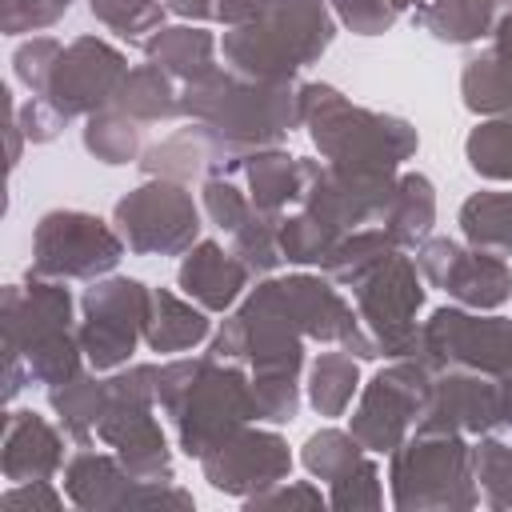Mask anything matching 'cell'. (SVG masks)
Instances as JSON below:
<instances>
[{"instance_id": "obj_1", "label": "cell", "mask_w": 512, "mask_h": 512, "mask_svg": "<svg viewBox=\"0 0 512 512\" xmlns=\"http://www.w3.org/2000/svg\"><path fill=\"white\" fill-rule=\"evenodd\" d=\"M180 116L200 124L212 140L208 176H232L244 156L280 148V140L300 128V84H260L216 68L180 88Z\"/></svg>"}, {"instance_id": "obj_2", "label": "cell", "mask_w": 512, "mask_h": 512, "mask_svg": "<svg viewBox=\"0 0 512 512\" xmlns=\"http://www.w3.org/2000/svg\"><path fill=\"white\" fill-rule=\"evenodd\" d=\"M156 396L164 416L176 428L184 456L200 460L224 436L256 420L252 376L244 364H228L216 356H184L160 364Z\"/></svg>"}, {"instance_id": "obj_3", "label": "cell", "mask_w": 512, "mask_h": 512, "mask_svg": "<svg viewBox=\"0 0 512 512\" xmlns=\"http://www.w3.org/2000/svg\"><path fill=\"white\" fill-rule=\"evenodd\" d=\"M300 124L308 128L324 164L356 176H400V164L416 156L420 136L408 120L352 104L332 84H300Z\"/></svg>"}, {"instance_id": "obj_4", "label": "cell", "mask_w": 512, "mask_h": 512, "mask_svg": "<svg viewBox=\"0 0 512 512\" xmlns=\"http://www.w3.org/2000/svg\"><path fill=\"white\" fill-rule=\"evenodd\" d=\"M336 40V16L328 0H272L252 20L224 28L220 52L228 72L260 84L296 80L304 64H316Z\"/></svg>"}, {"instance_id": "obj_5", "label": "cell", "mask_w": 512, "mask_h": 512, "mask_svg": "<svg viewBox=\"0 0 512 512\" xmlns=\"http://www.w3.org/2000/svg\"><path fill=\"white\" fill-rule=\"evenodd\" d=\"M4 352L24 356L36 384H64L84 372L80 332L72 324V296L60 280L28 276V284H8L0 300Z\"/></svg>"}, {"instance_id": "obj_6", "label": "cell", "mask_w": 512, "mask_h": 512, "mask_svg": "<svg viewBox=\"0 0 512 512\" xmlns=\"http://www.w3.org/2000/svg\"><path fill=\"white\" fill-rule=\"evenodd\" d=\"M388 480L400 512H460L480 504L472 444L460 432H412L392 452Z\"/></svg>"}, {"instance_id": "obj_7", "label": "cell", "mask_w": 512, "mask_h": 512, "mask_svg": "<svg viewBox=\"0 0 512 512\" xmlns=\"http://www.w3.org/2000/svg\"><path fill=\"white\" fill-rule=\"evenodd\" d=\"M156 376L160 364H124L108 376V404L100 420V440L120 456L136 480H172V448L156 424Z\"/></svg>"}, {"instance_id": "obj_8", "label": "cell", "mask_w": 512, "mask_h": 512, "mask_svg": "<svg viewBox=\"0 0 512 512\" xmlns=\"http://www.w3.org/2000/svg\"><path fill=\"white\" fill-rule=\"evenodd\" d=\"M124 236L116 224L80 208H52L36 220L28 276L44 280H100L124 260Z\"/></svg>"}, {"instance_id": "obj_9", "label": "cell", "mask_w": 512, "mask_h": 512, "mask_svg": "<svg viewBox=\"0 0 512 512\" xmlns=\"http://www.w3.org/2000/svg\"><path fill=\"white\" fill-rule=\"evenodd\" d=\"M148 308H152V288L132 276L108 272L100 280H88V288L80 292V324H76L88 368L96 372L124 368L136 344L144 340Z\"/></svg>"}, {"instance_id": "obj_10", "label": "cell", "mask_w": 512, "mask_h": 512, "mask_svg": "<svg viewBox=\"0 0 512 512\" xmlns=\"http://www.w3.org/2000/svg\"><path fill=\"white\" fill-rule=\"evenodd\" d=\"M112 224L136 256H184L200 240V208L180 180L148 176L112 208Z\"/></svg>"}, {"instance_id": "obj_11", "label": "cell", "mask_w": 512, "mask_h": 512, "mask_svg": "<svg viewBox=\"0 0 512 512\" xmlns=\"http://www.w3.org/2000/svg\"><path fill=\"white\" fill-rule=\"evenodd\" d=\"M352 308L364 324V332L376 344V356L404 360L420 356V308H424V276L412 256L396 252L388 264H380L364 284L352 288Z\"/></svg>"}, {"instance_id": "obj_12", "label": "cell", "mask_w": 512, "mask_h": 512, "mask_svg": "<svg viewBox=\"0 0 512 512\" xmlns=\"http://www.w3.org/2000/svg\"><path fill=\"white\" fill-rule=\"evenodd\" d=\"M432 368L420 356H404V360H388L364 388L360 400L352 408V424L348 432L368 448V452H396L424 408L428 384H432Z\"/></svg>"}, {"instance_id": "obj_13", "label": "cell", "mask_w": 512, "mask_h": 512, "mask_svg": "<svg viewBox=\"0 0 512 512\" xmlns=\"http://www.w3.org/2000/svg\"><path fill=\"white\" fill-rule=\"evenodd\" d=\"M420 360L432 372L468 368L484 376H504L512 368V320L444 304L420 324Z\"/></svg>"}, {"instance_id": "obj_14", "label": "cell", "mask_w": 512, "mask_h": 512, "mask_svg": "<svg viewBox=\"0 0 512 512\" xmlns=\"http://www.w3.org/2000/svg\"><path fill=\"white\" fill-rule=\"evenodd\" d=\"M124 76H128V60L116 44H108L100 36H76L64 44V52L48 76L44 100L68 120L92 116L112 104Z\"/></svg>"}, {"instance_id": "obj_15", "label": "cell", "mask_w": 512, "mask_h": 512, "mask_svg": "<svg viewBox=\"0 0 512 512\" xmlns=\"http://www.w3.org/2000/svg\"><path fill=\"white\" fill-rule=\"evenodd\" d=\"M200 472L204 480L224 492V496H256L280 480H288L292 472V452H288V440L272 428H236L232 436H224L212 452L200 456Z\"/></svg>"}, {"instance_id": "obj_16", "label": "cell", "mask_w": 512, "mask_h": 512, "mask_svg": "<svg viewBox=\"0 0 512 512\" xmlns=\"http://www.w3.org/2000/svg\"><path fill=\"white\" fill-rule=\"evenodd\" d=\"M300 164H304L300 208H308L312 216H320L324 224H332L340 232L384 220L396 176H356V172L332 168L324 160H304V156H300Z\"/></svg>"}, {"instance_id": "obj_17", "label": "cell", "mask_w": 512, "mask_h": 512, "mask_svg": "<svg viewBox=\"0 0 512 512\" xmlns=\"http://www.w3.org/2000/svg\"><path fill=\"white\" fill-rule=\"evenodd\" d=\"M504 428L500 412V384L496 376L444 368L432 376L416 432H460V436H488Z\"/></svg>"}, {"instance_id": "obj_18", "label": "cell", "mask_w": 512, "mask_h": 512, "mask_svg": "<svg viewBox=\"0 0 512 512\" xmlns=\"http://www.w3.org/2000/svg\"><path fill=\"white\" fill-rule=\"evenodd\" d=\"M276 296L284 304V312L292 316V324L304 332V340H324V344H344L360 316L356 308L332 288L328 276H312V272H292V276H272Z\"/></svg>"}, {"instance_id": "obj_19", "label": "cell", "mask_w": 512, "mask_h": 512, "mask_svg": "<svg viewBox=\"0 0 512 512\" xmlns=\"http://www.w3.org/2000/svg\"><path fill=\"white\" fill-rule=\"evenodd\" d=\"M252 280V268L216 240H196L176 272V284L188 300H196L204 312H232Z\"/></svg>"}, {"instance_id": "obj_20", "label": "cell", "mask_w": 512, "mask_h": 512, "mask_svg": "<svg viewBox=\"0 0 512 512\" xmlns=\"http://www.w3.org/2000/svg\"><path fill=\"white\" fill-rule=\"evenodd\" d=\"M64 468V436L36 416L32 408H16L4 416V436H0V472L8 484H28V480H52Z\"/></svg>"}, {"instance_id": "obj_21", "label": "cell", "mask_w": 512, "mask_h": 512, "mask_svg": "<svg viewBox=\"0 0 512 512\" xmlns=\"http://www.w3.org/2000/svg\"><path fill=\"white\" fill-rule=\"evenodd\" d=\"M460 96L476 116H512V8L496 20L488 48L464 60Z\"/></svg>"}, {"instance_id": "obj_22", "label": "cell", "mask_w": 512, "mask_h": 512, "mask_svg": "<svg viewBox=\"0 0 512 512\" xmlns=\"http://www.w3.org/2000/svg\"><path fill=\"white\" fill-rule=\"evenodd\" d=\"M132 484H136V476L120 464L116 452H96V448L80 444V452H72L64 460V496L84 512L124 508Z\"/></svg>"}, {"instance_id": "obj_23", "label": "cell", "mask_w": 512, "mask_h": 512, "mask_svg": "<svg viewBox=\"0 0 512 512\" xmlns=\"http://www.w3.org/2000/svg\"><path fill=\"white\" fill-rule=\"evenodd\" d=\"M440 288L460 304V308H472V312H492L500 304L512 300V268L504 264V256L496 252H484V248H464L456 252L452 268L444 272Z\"/></svg>"}, {"instance_id": "obj_24", "label": "cell", "mask_w": 512, "mask_h": 512, "mask_svg": "<svg viewBox=\"0 0 512 512\" xmlns=\"http://www.w3.org/2000/svg\"><path fill=\"white\" fill-rule=\"evenodd\" d=\"M148 64L164 68L172 80L192 84L208 72H216V40L212 32H204L200 24H172V28H156L152 36L140 40Z\"/></svg>"}, {"instance_id": "obj_25", "label": "cell", "mask_w": 512, "mask_h": 512, "mask_svg": "<svg viewBox=\"0 0 512 512\" xmlns=\"http://www.w3.org/2000/svg\"><path fill=\"white\" fill-rule=\"evenodd\" d=\"M504 12L508 0H428L412 8V20L440 44H476L492 36Z\"/></svg>"}, {"instance_id": "obj_26", "label": "cell", "mask_w": 512, "mask_h": 512, "mask_svg": "<svg viewBox=\"0 0 512 512\" xmlns=\"http://www.w3.org/2000/svg\"><path fill=\"white\" fill-rule=\"evenodd\" d=\"M208 336H212V320L196 300H188L184 292L152 288V308L144 328V344L152 352H188Z\"/></svg>"}, {"instance_id": "obj_27", "label": "cell", "mask_w": 512, "mask_h": 512, "mask_svg": "<svg viewBox=\"0 0 512 512\" xmlns=\"http://www.w3.org/2000/svg\"><path fill=\"white\" fill-rule=\"evenodd\" d=\"M232 176H244V192L252 196V204L268 212H284L288 204H300L304 192V164L284 148H260L244 156Z\"/></svg>"}, {"instance_id": "obj_28", "label": "cell", "mask_w": 512, "mask_h": 512, "mask_svg": "<svg viewBox=\"0 0 512 512\" xmlns=\"http://www.w3.org/2000/svg\"><path fill=\"white\" fill-rule=\"evenodd\" d=\"M436 224V188L424 172H400L392 200L384 208L380 228L396 240V248H420Z\"/></svg>"}, {"instance_id": "obj_29", "label": "cell", "mask_w": 512, "mask_h": 512, "mask_svg": "<svg viewBox=\"0 0 512 512\" xmlns=\"http://www.w3.org/2000/svg\"><path fill=\"white\" fill-rule=\"evenodd\" d=\"M48 404H52L60 428H64L76 444H92V436L100 432V420H104L108 380H100L96 368H92V372H76L72 380L48 388Z\"/></svg>"}, {"instance_id": "obj_30", "label": "cell", "mask_w": 512, "mask_h": 512, "mask_svg": "<svg viewBox=\"0 0 512 512\" xmlns=\"http://www.w3.org/2000/svg\"><path fill=\"white\" fill-rule=\"evenodd\" d=\"M112 108H120L124 116L140 120V124H160V120H176L180 116V88L172 84V76L156 64H136L128 68V76L120 80Z\"/></svg>"}, {"instance_id": "obj_31", "label": "cell", "mask_w": 512, "mask_h": 512, "mask_svg": "<svg viewBox=\"0 0 512 512\" xmlns=\"http://www.w3.org/2000/svg\"><path fill=\"white\" fill-rule=\"evenodd\" d=\"M140 168H144V176L188 184L196 176H208V168H212V140L204 136L200 124L188 120V128H176L160 144H148L144 156H140Z\"/></svg>"}, {"instance_id": "obj_32", "label": "cell", "mask_w": 512, "mask_h": 512, "mask_svg": "<svg viewBox=\"0 0 512 512\" xmlns=\"http://www.w3.org/2000/svg\"><path fill=\"white\" fill-rule=\"evenodd\" d=\"M396 240L384 232V228H352L336 240V248L328 252V260L320 264L324 276L332 284H344V288H356L364 284L380 264H388L396 256Z\"/></svg>"}, {"instance_id": "obj_33", "label": "cell", "mask_w": 512, "mask_h": 512, "mask_svg": "<svg viewBox=\"0 0 512 512\" xmlns=\"http://www.w3.org/2000/svg\"><path fill=\"white\" fill-rule=\"evenodd\" d=\"M84 148L108 168L140 164V156H144V124L108 104V108L84 116Z\"/></svg>"}, {"instance_id": "obj_34", "label": "cell", "mask_w": 512, "mask_h": 512, "mask_svg": "<svg viewBox=\"0 0 512 512\" xmlns=\"http://www.w3.org/2000/svg\"><path fill=\"white\" fill-rule=\"evenodd\" d=\"M360 392V360L352 352H320L312 364H308V404L336 420L348 412L352 396Z\"/></svg>"}, {"instance_id": "obj_35", "label": "cell", "mask_w": 512, "mask_h": 512, "mask_svg": "<svg viewBox=\"0 0 512 512\" xmlns=\"http://www.w3.org/2000/svg\"><path fill=\"white\" fill-rule=\"evenodd\" d=\"M460 232L472 248L512 256V192H472L460 204Z\"/></svg>"}, {"instance_id": "obj_36", "label": "cell", "mask_w": 512, "mask_h": 512, "mask_svg": "<svg viewBox=\"0 0 512 512\" xmlns=\"http://www.w3.org/2000/svg\"><path fill=\"white\" fill-rule=\"evenodd\" d=\"M340 236H344L340 228H332L320 216H312L308 208H300L280 220V256L296 268H320Z\"/></svg>"}, {"instance_id": "obj_37", "label": "cell", "mask_w": 512, "mask_h": 512, "mask_svg": "<svg viewBox=\"0 0 512 512\" xmlns=\"http://www.w3.org/2000/svg\"><path fill=\"white\" fill-rule=\"evenodd\" d=\"M464 160L484 180H512V116H484L464 140Z\"/></svg>"}, {"instance_id": "obj_38", "label": "cell", "mask_w": 512, "mask_h": 512, "mask_svg": "<svg viewBox=\"0 0 512 512\" xmlns=\"http://www.w3.org/2000/svg\"><path fill=\"white\" fill-rule=\"evenodd\" d=\"M280 220L284 212H268V208H256L228 240H232V252L252 268V276H272L276 264L284 260L280 256Z\"/></svg>"}, {"instance_id": "obj_39", "label": "cell", "mask_w": 512, "mask_h": 512, "mask_svg": "<svg viewBox=\"0 0 512 512\" xmlns=\"http://www.w3.org/2000/svg\"><path fill=\"white\" fill-rule=\"evenodd\" d=\"M368 456V448L352 436V432H340V428H320V432H312L308 440H304V452H300V464L316 476V480H324V484H332V480H340L344 472H352L360 460Z\"/></svg>"}, {"instance_id": "obj_40", "label": "cell", "mask_w": 512, "mask_h": 512, "mask_svg": "<svg viewBox=\"0 0 512 512\" xmlns=\"http://www.w3.org/2000/svg\"><path fill=\"white\" fill-rule=\"evenodd\" d=\"M472 476L488 508H512V444L496 440L492 432L480 436L472 444Z\"/></svg>"}, {"instance_id": "obj_41", "label": "cell", "mask_w": 512, "mask_h": 512, "mask_svg": "<svg viewBox=\"0 0 512 512\" xmlns=\"http://www.w3.org/2000/svg\"><path fill=\"white\" fill-rule=\"evenodd\" d=\"M92 20H100L108 32L124 40H144L156 28H164V0H88Z\"/></svg>"}, {"instance_id": "obj_42", "label": "cell", "mask_w": 512, "mask_h": 512, "mask_svg": "<svg viewBox=\"0 0 512 512\" xmlns=\"http://www.w3.org/2000/svg\"><path fill=\"white\" fill-rule=\"evenodd\" d=\"M380 504H384V488H380V468L372 464V456H364L352 472L328 484V508L356 512V508H380Z\"/></svg>"}, {"instance_id": "obj_43", "label": "cell", "mask_w": 512, "mask_h": 512, "mask_svg": "<svg viewBox=\"0 0 512 512\" xmlns=\"http://www.w3.org/2000/svg\"><path fill=\"white\" fill-rule=\"evenodd\" d=\"M60 52H64V44H60L56 36H32V40H24V44L12 52V72H16V80H20L32 96H44L48 76H52Z\"/></svg>"}, {"instance_id": "obj_44", "label": "cell", "mask_w": 512, "mask_h": 512, "mask_svg": "<svg viewBox=\"0 0 512 512\" xmlns=\"http://www.w3.org/2000/svg\"><path fill=\"white\" fill-rule=\"evenodd\" d=\"M256 420L288 424L300 412V376H252Z\"/></svg>"}, {"instance_id": "obj_45", "label": "cell", "mask_w": 512, "mask_h": 512, "mask_svg": "<svg viewBox=\"0 0 512 512\" xmlns=\"http://www.w3.org/2000/svg\"><path fill=\"white\" fill-rule=\"evenodd\" d=\"M336 24H344L356 36H384L396 24V8L388 0H328Z\"/></svg>"}, {"instance_id": "obj_46", "label": "cell", "mask_w": 512, "mask_h": 512, "mask_svg": "<svg viewBox=\"0 0 512 512\" xmlns=\"http://www.w3.org/2000/svg\"><path fill=\"white\" fill-rule=\"evenodd\" d=\"M0 8H4V32L24 36L52 28L72 8V0H0Z\"/></svg>"}, {"instance_id": "obj_47", "label": "cell", "mask_w": 512, "mask_h": 512, "mask_svg": "<svg viewBox=\"0 0 512 512\" xmlns=\"http://www.w3.org/2000/svg\"><path fill=\"white\" fill-rule=\"evenodd\" d=\"M16 124H20L28 144H52L68 128V116H60L44 96H32V100H24L16 108Z\"/></svg>"}, {"instance_id": "obj_48", "label": "cell", "mask_w": 512, "mask_h": 512, "mask_svg": "<svg viewBox=\"0 0 512 512\" xmlns=\"http://www.w3.org/2000/svg\"><path fill=\"white\" fill-rule=\"evenodd\" d=\"M328 504V496L320 492V488H312L308 480H280V484H272V488H264V492H256V496H248L244 500V508H324Z\"/></svg>"}, {"instance_id": "obj_49", "label": "cell", "mask_w": 512, "mask_h": 512, "mask_svg": "<svg viewBox=\"0 0 512 512\" xmlns=\"http://www.w3.org/2000/svg\"><path fill=\"white\" fill-rule=\"evenodd\" d=\"M64 496L52 488V480H28V484H12L0 496V512H60Z\"/></svg>"}, {"instance_id": "obj_50", "label": "cell", "mask_w": 512, "mask_h": 512, "mask_svg": "<svg viewBox=\"0 0 512 512\" xmlns=\"http://www.w3.org/2000/svg\"><path fill=\"white\" fill-rule=\"evenodd\" d=\"M164 8L168 12H176V16H184V20H212V12H216V0H164Z\"/></svg>"}, {"instance_id": "obj_51", "label": "cell", "mask_w": 512, "mask_h": 512, "mask_svg": "<svg viewBox=\"0 0 512 512\" xmlns=\"http://www.w3.org/2000/svg\"><path fill=\"white\" fill-rule=\"evenodd\" d=\"M500 384V412H504V428H512V368L504 376H496Z\"/></svg>"}, {"instance_id": "obj_52", "label": "cell", "mask_w": 512, "mask_h": 512, "mask_svg": "<svg viewBox=\"0 0 512 512\" xmlns=\"http://www.w3.org/2000/svg\"><path fill=\"white\" fill-rule=\"evenodd\" d=\"M396 12H404V8H420V4H428V0H388Z\"/></svg>"}, {"instance_id": "obj_53", "label": "cell", "mask_w": 512, "mask_h": 512, "mask_svg": "<svg viewBox=\"0 0 512 512\" xmlns=\"http://www.w3.org/2000/svg\"><path fill=\"white\" fill-rule=\"evenodd\" d=\"M260 4H272V0H260Z\"/></svg>"}, {"instance_id": "obj_54", "label": "cell", "mask_w": 512, "mask_h": 512, "mask_svg": "<svg viewBox=\"0 0 512 512\" xmlns=\"http://www.w3.org/2000/svg\"><path fill=\"white\" fill-rule=\"evenodd\" d=\"M508 8H512V0H508Z\"/></svg>"}]
</instances>
